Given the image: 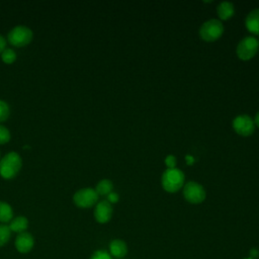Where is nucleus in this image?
<instances>
[{
  "label": "nucleus",
  "mask_w": 259,
  "mask_h": 259,
  "mask_svg": "<svg viewBox=\"0 0 259 259\" xmlns=\"http://www.w3.org/2000/svg\"><path fill=\"white\" fill-rule=\"evenodd\" d=\"M21 166L20 156L15 152H10L0 160V175L5 179H11L19 172Z\"/></svg>",
  "instance_id": "1"
},
{
  "label": "nucleus",
  "mask_w": 259,
  "mask_h": 259,
  "mask_svg": "<svg viewBox=\"0 0 259 259\" xmlns=\"http://www.w3.org/2000/svg\"><path fill=\"white\" fill-rule=\"evenodd\" d=\"M163 188L168 192L178 191L184 183V173L178 168H167L161 178Z\"/></svg>",
  "instance_id": "2"
},
{
  "label": "nucleus",
  "mask_w": 259,
  "mask_h": 259,
  "mask_svg": "<svg viewBox=\"0 0 259 259\" xmlns=\"http://www.w3.org/2000/svg\"><path fill=\"white\" fill-rule=\"evenodd\" d=\"M224 32V25L221 20L211 18L204 21L199 28V35L205 41H214Z\"/></svg>",
  "instance_id": "3"
},
{
  "label": "nucleus",
  "mask_w": 259,
  "mask_h": 259,
  "mask_svg": "<svg viewBox=\"0 0 259 259\" xmlns=\"http://www.w3.org/2000/svg\"><path fill=\"white\" fill-rule=\"evenodd\" d=\"M259 49V40L254 36H245L242 38L236 48V53L239 59L247 61L252 59Z\"/></svg>",
  "instance_id": "4"
},
{
  "label": "nucleus",
  "mask_w": 259,
  "mask_h": 259,
  "mask_svg": "<svg viewBox=\"0 0 259 259\" xmlns=\"http://www.w3.org/2000/svg\"><path fill=\"white\" fill-rule=\"evenodd\" d=\"M33 33L30 28L24 25H17L8 32V41L15 47H24L32 39Z\"/></svg>",
  "instance_id": "5"
},
{
  "label": "nucleus",
  "mask_w": 259,
  "mask_h": 259,
  "mask_svg": "<svg viewBox=\"0 0 259 259\" xmlns=\"http://www.w3.org/2000/svg\"><path fill=\"white\" fill-rule=\"evenodd\" d=\"M183 196L188 202L197 204L205 199L206 194L201 184L195 181H189L183 187Z\"/></svg>",
  "instance_id": "6"
},
{
  "label": "nucleus",
  "mask_w": 259,
  "mask_h": 259,
  "mask_svg": "<svg viewBox=\"0 0 259 259\" xmlns=\"http://www.w3.org/2000/svg\"><path fill=\"white\" fill-rule=\"evenodd\" d=\"M73 200L77 206L87 208L93 206L97 202L98 194L95 189L82 188L74 194Z\"/></svg>",
  "instance_id": "7"
},
{
  "label": "nucleus",
  "mask_w": 259,
  "mask_h": 259,
  "mask_svg": "<svg viewBox=\"0 0 259 259\" xmlns=\"http://www.w3.org/2000/svg\"><path fill=\"white\" fill-rule=\"evenodd\" d=\"M233 127L237 134L248 137L254 133V120L248 114H239L233 119Z\"/></svg>",
  "instance_id": "8"
},
{
  "label": "nucleus",
  "mask_w": 259,
  "mask_h": 259,
  "mask_svg": "<svg viewBox=\"0 0 259 259\" xmlns=\"http://www.w3.org/2000/svg\"><path fill=\"white\" fill-rule=\"evenodd\" d=\"M112 205L107 200L99 201L94 209V218L100 224L107 223L112 215Z\"/></svg>",
  "instance_id": "9"
},
{
  "label": "nucleus",
  "mask_w": 259,
  "mask_h": 259,
  "mask_svg": "<svg viewBox=\"0 0 259 259\" xmlns=\"http://www.w3.org/2000/svg\"><path fill=\"white\" fill-rule=\"evenodd\" d=\"M33 237L26 232L20 233L15 240V247L20 253H27L33 247Z\"/></svg>",
  "instance_id": "10"
},
{
  "label": "nucleus",
  "mask_w": 259,
  "mask_h": 259,
  "mask_svg": "<svg viewBox=\"0 0 259 259\" xmlns=\"http://www.w3.org/2000/svg\"><path fill=\"white\" fill-rule=\"evenodd\" d=\"M245 25L250 32L259 34V8H255L248 13L245 19Z\"/></svg>",
  "instance_id": "11"
},
{
  "label": "nucleus",
  "mask_w": 259,
  "mask_h": 259,
  "mask_svg": "<svg viewBox=\"0 0 259 259\" xmlns=\"http://www.w3.org/2000/svg\"><path fill=\"white\" fill-rule=\"evenodd\" d=\"M110 254L116 258H122L127 253V246L125 242L119 239H114L109 244Z\"/></svg>",
  "instance_id": "12"
},
{
  "label": "nucleus",
  "mask_w": 259,
  "mask_h": 259,
  "mask_svg": "<svg viewBox=\"0 0 259 259\" xmlns=\"http://www.w3.org/2000/svg\"><path fill=\"white\" fill-rule=\"evenodd\" d=\"M217 11H218V15L221 19L227 20L234 15V12H235L234 4L229 1H223L218 5Z\"/></svg>",
  "instance_id": "13"
},
{
  "label": "nucleus",
  "mask_w": 259,
  "mask_h": 259,
  "mask_svg": "<svg viewBox=\"0 0 259 259\" xmlns=\"http://www.w3.org/2000/svg\"><path fill=\"white\" fill-rule=\"evenodd\" d=\"M28 226V221L24 217H17L13 219L9 225V229L11 232H16V233H23L27 229Z\"/></svg>",
  "instance_id": "14"
},
{
  "label": "nucleus",
  "mask_w": 259,
  "mask_h": 259,
  "mask_svg": "<svg viewBox=\"0 0 259 259\" xmlns=\"http://www.w3.org/2000/svg\"><path fill=\"white\" fill-rule=\"evenodd\" d=\"M113 184L108 179H102L100 180L95 188V191L98 195H108L110 192H112Z\"/></svg>",
  "instance_id": "15"
},
{
  "label": "nucleus",
  "mask_w": 259,
  "mask_h": 259,
  "mask_svg": "<svg viewBox=\"0 0 259 259\" xmlns=\"http://www.w3.org/2000/svg\"><path fill=\"white\" fill-rule=\"evenodd\" d=\"M13 217V211L11 206L5 201H0V222L7 223L11 221Z\"/></svg>",
  "instance_id": "16"
},
{
  "label": "nucleus",
  "mask_w": 259,
  "mask_h": 259,
  "mask_svg": "<svg viewBox=\"0 0 259 259\" xmlns=\"http://www.w3.org/2000/svg\"><path fill=\"white\" fill-rule=\"evenodd\" d=\"M11 235V231L9 229V226L6 225H0V247L5 245Z\"/></svg>",
  "instance_id": "17"
},
{
  "label": "nucleus",
  "mask_w": 259,
  "mask_h": 259,
  "mask_svg": "<svg viewBox=\"0 0 259 259\" xmlns=\"http://www.w3.org/2000/svg\"><path fill=\"white\" fill-rule=\"evenodd\" d=\"M1 58H2V61L6 64H11L15 61L16 59V54L13 50L11 49H5L2 54H1Z\"/></svg>",
  "instance_id": "18"
},
{
  "label": "nucleus",
  "mask_w": 259,
  "mask_h": 259,
  "mask_svg": "<svg viewBox=\"0 0 259 259\" xmlns=\"http://www.w3.org/2000/svg\"><path fill=\"white\" fill-rule=\"evenodd\" d=\"M9 113L10 110L8 104L5 101L0 100V121H4L9 116Z\"/></svg>",
  "instance_id": "19"
},
{
  "label": "nucleus",
  "mask_w": 259,
  "mask_h": 259,
  "mask_svg": "<svg viewBox=\"0 0 259 259\" xmlns=\"http://www.w3.org/2000/svg\"><path fill=\"white\" fill-rule=\"evenodd\" d=\"M10 140V132L8 128L0 124V144H5Z\"/></svg>",
  "instance_id": "20"
},
{
  "label": "nucleus",
  "mask_w": 259,
  "mask_h": 259,
  "mask_svg": "<svg viewBox=\"0 0 259 259\" xmlns=\"http://www.w3.org/2000/svg\"><path fill=\"white\" fill-rule=\"evenodd\" d=\"M90 259H112V258L107 252L103 250H97L91 255Z\"/></svg>",
  "instance_id": "21"
},
{
  "label": "nucleus",
  "mask_w": 259,
  "mask_h": 259,
  "mask_svg": "<svg viewBox=\"0 0 259 259\" xmlns=\"http://www.w3.org/2000/svg\"><path fill=\"white\" fill-rule=\"evenodd\" d=\"M165 164L168 168H175L176 165V158L173 155H168L165 158Z\"/></svg>",
  "instance_id": "22"
},
{
  "label": "nucleus",
  "mask_w": 259,
  "mask_h": 259,
  "mask_svg": "<svg viewBox=\"0 0 259 259\" xmlns=\"http://www.w3.org/2000/svg\"><path fill=\"white\" fill-rule=\"evenodd\" d=\"M107 201L109 203H115L118 201V194L115 193V192H110L108 195H107Z\"/></svg>",
  "instance_id": "23"
},
{
  "label": "nucleus",
  "mask_w": 259,
  "mask_h": 259,
  "mask_svg": "<svg viewBox=\"0 0 259 259\" xmlns=\"http://www.w3.org/2000/svg\"><path fill=\"white\" fill-rule=\"evenodd\" d=\"M5 49H6V40L2 35H0V54H2V52Z\"/></svg>",
  "instance_id": "24"
},
{
  "label": "nucleus",
  "mask_w": 259,
  "mask_h": 259,
  "mask_svg": "<svg viewBox=\"0 0 259 259\" xmlns=\"http://www.w3.org/2000/svg\"><path fill=\"white\" fill-rule=\"evenodd\" d=\"M185 159H186V161H187V164H193V162H194V159H193L192 156L187 155V156L185 157Z\"/></svg>",
  "instance_id": "25"
},
{
  "label": "nucleus",
  "mask_w": 259,
  "mask_h": 259,
  "mask_svg": "<svg viewBox=\"0 0 259 259\" xmlns=\"http://www.w3.org/2000/svg\"><path fill=\"white\" fill-rule=\"evenodd\" d=\"M254 123L257 125V126H259V111L256 113V115H255V118H254Z\"/></svg>",
  "instance_id": "26"
},
{
  "label": "nucleus",
  "mask_w": 259,
  "mask_h": 259,
  "mask_svg": "<svg viewBox=\"0 0 259 259\" xmlns=\"http://www.w3.org/2000/svg\"><path fill=\"white\" fill-rule=\"evenodd\" d=\"M246 259H252V258H246Z\"/></svg>",
  "instance_id": "27"
}]
</instances>
